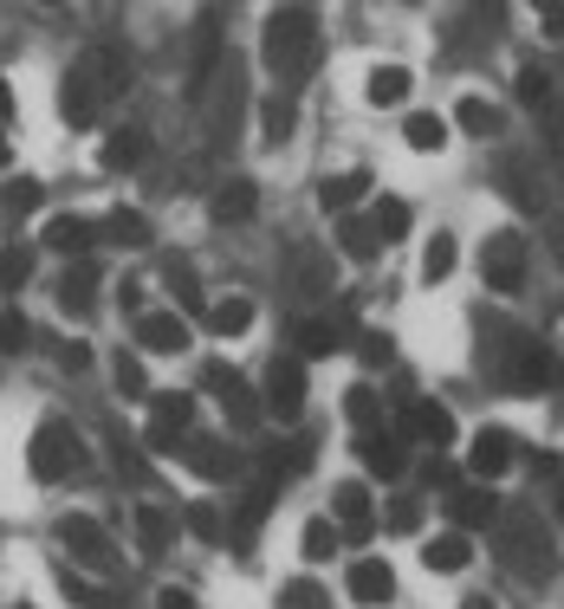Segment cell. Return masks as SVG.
Here are the masks:
<instances>
[{"label": "cell", "mask_w": 564, "mask_h": 609, "mask_svg": "<svg viewBox=\"0 0 564 609\" xmlns=\"http://www.w3.org/2000/svg\"><path fill=\"white\" fill-rule=\"evenodd\" d=\"M403 143H409L416 156H435V149L448 143V117H435V111H416V117L403 124Z\"/></svg>", "instance_id": "4dcf8cb0"}, {"label": "cell", "mask_w": 564, "mask_h": 609, "mask_svg": "<svg viewBox=\"0 0 564 609\" xmlns=\"http://www.w3.org/2000/svg\"><path fill=\"white\" fill-rule=\"evenodd\" d=\"M363 189H370V176H363V169H345V176H325L318 202H325V214H351V207L363 202Z\"/></svg>", "instance_id": "484cf974"}, {"label": "cell", "mask_w": 564, "mask_h": 609, "mask_svg": "<svg viewBox=\"0 0 564 609\" xmlns=\"http://www.w3.org/2000/svg\"><path fill=\"white\" fill-rule=\"evenodd\" d=\"M137 544H143V557H162V551L176 544V512L156 506V499H143L137 506Z\"/></svg>", "instance_id": "7402d4cb"}, {"label": "cell", "mask_w": 564, "mask_h": 609, "mask_svg": "<svg viewBox=\"0 0 564 609\" xmlns=\"http://www.w3.org/2000/svg\"><path fill=\"white\" fill-rule=\"evenodd\" d=\"M253 207H260V182H247V176L221 182V189L208 195V214H214V221H253Z\"/></svg>", "instance_id": "44dd1931"}, {"label": "cell", "mask_w": 564, "mask_h": 609, "mask_svg": "<svg viewBox=\"0 0 564 609\" xmlns=\"http://www.w3.org/2000/svg\"><path fill=\"white\" fill-rule=\"evenodd\" d=\"M292 343H298V350H292L298 363H318V357H331L345 338H338V325H331V318H298V325H292Z\"/></svg>", "instance_id": "603a6c76"}, {"label": "cell", "mask_w": 564, "mask_h": 609, "mask_svg": "<svg viewBox=\"0 0 564 609\" xmlns=\"http://www.w3.org/2000/svg\"><path fill=\"white\" fill-rule=\"evenodd\" d=\"M143 156H149V136H143V131H111V136H104V149H98V162H104L111 176L137 169Z\"/></svg>", "instance_id": "d4e9b609"}, {"label": "cell", "mask_w": 564, "mask_h": 609, "mask_svg": "<svg viewBox=\"0 0 564 609\" xmlns=\"http://www.w3.org/2000/svg\"><path fill=\"white\" fill-rule=\"evenodd\" d=\"M298 124V104H292V91H273L267 104H260V143H285Z\"/></svg>", "instance_id": "f546056e"}, {"label": "cell", "mask_w": 564, "mask_h": 609, "mask_svg": "<svg viewBox=\"0 0 564 609\" xmlns=\"http://www.w3.org/2000/svg\"><path fill=\"white\" fill-rule=\"evenodd\" d=\"M182 526H189L202 544H221V539H227V519H221V506H208V499H195V506L182 512Z\"/></svg>", "instance_id": "8d00e7d4"}, {"label": "cell", "mask_w": 564, "mask_h": 609, "mask_svg": "<svg viewBox=\"0 0 564 609\" xmlns=\"http://www.w3.org/2000/svg\"><path fill=\"white\" fill-rule=\"evenodd\" d=\"M267 512H273V486L260 480V486H247V493H240V506H234V519H227V544H234V551H247Z\"/></svg>", "instance_id": "e0dca14e"}, {"label": "cell", "mask_w": 564, "mask_h": 609, "mask_svg": "<svg viewBox=\"0 0 564 609\" xmlns=\"http://www.w3.org/2000/svg\"><path fill=\"white\" fill-rule=\"evenodd\" d=\"M454 124H461L467 136H494L499 131V111L487 104V98H461V104H454Z\"/></svg>", "instance_id": "e575fe53"}, {"label": "cell", "mask_w": 564, "mask_h": 609, "mask_svg": "<svg viewBox=\"0 0 564 609\" xmlns=\"http://www.w3.org/2000/svg\"><path fill=\"white\" fill-rule=\"evenodd\" d=\"M461 609H494V604H487V597H467V604H461Z\"/></svg>", "instance_id": "db71d44e"}, {"label": "cell", "mask_w": 564, "mask_h": 609, "mask_svg": "<svg viewBox=\"0 0 564 609\" xmlns=\"http://www.w3.org/2000/svg\"><path fill=\"white\" fill-rule=\"evenodd\" d=\"M345 415H351V421H357V435H370V428L383 421V396H376L370 383H357L351 396H345Z\"/></svg>", "instance_id": "74e56055"}, {"label": "cell", "mask_w": 564, "mask_h": 609, "mask_svg": "<svg viewBox=\"0 0 564 609\" xmlns=\"http://www.w3.org/2000/svg\"><path fill=\"white\" fill-rule=\"evenodd\" d=\"M137 343L156 357H176V350H189V318L182 312H137Z\"/></svg>", "instance_id": "4fadbf2b"}, {"label": "cell", "mask_w": 564, "mask_h": 609, "mask_svg": "<svg viewBox=\"0 0 564 609\" xmlns=\"http://www.w3.org/2000/svg\"><path fill=\"white\" fill-rule=\"evenodd\" d=\"M26 343H33V325H26V312H20V305H7V312H0V350H7V357H20Z\"/></svg>", "instance_id": "60d3db41"}, {"label": "cell", "mask_w": 564, "mask_h": 609, "mask_svg": "<svg viewBox=\"0 0 564 609\" xmlns=\"http://www.w3.org/2000/svg\"><path fill=\"white\" fill-rule=\"evenodd\" d=\"M519 98H526V104H552V71L526 66V71H519Z\"/></svg>", "instance_id": "ee69618b"}, {"label": "cell", "mask_w": 564, "mask_h": 609, "mask_svg": "<svg viewBox=\"0 0 564 609\" xmlns=\"http://www.w3.org/2000/svg\"><path fill=\"white\" fill-rule=\"evenodd\" d=\"M221 408H227V428H240V435H253V428H260V415H267V408H260V396H253L240 376L221 390Z\"/></svg>", "instance_id": "83f0119b"}, {"label": "cell", "mask_w": 564, "mask_h": 609, "mask_svg": "<svg viewBox=\"0 0 564 609\" xmlns=\"http://www.w3.org/2000/svg\"><path fill=\"white\" fill-rule=\"evenodd\" d=\"M260 408H273L280 421H298V408H305V363H298V357H273Z\"/></svg>", "instance_id": "9c48e42d"}, {"label": "cell", "mask_w": 564, "mask_h": 609, "mask_svg": "<svg viewBox=\"0 0 564 609\" xmlns=\"http://www.w3.org/2000/svg\"><path fill=\"white\" fill-rule=\"evenodd\" d=\"M396 435H403V441H422V448H454V415L441 403H409Z\"/></svg>", "instance_id": "7c38bea8"}, {"label": "cell", "mask_w": 564, "mask_h": 609, "mask_svg": "<svg viewBox=\"0 0 564 609\" xmlns=\"http://www.w3.org/2000/svg\"><path fill=\"white\" fill-rule=\"evenodd\" d=\"M357 454H363V474H376V480H403L409 474V441L390 435V428L357 435Z\"/></svg>", "instance_id": "30bf717a"}, {"label": "cell", "mask_w": 564, "mask_h": 609, "mask_svg": "<svg viewBox=\"0 0 564 609\" xmlns=\"http://www.w3.org/2000/svg\"><path fill=\"white\" fill-rule=\"evenodd\" d=\"M409 84H416L409 66H376V71H370V84H363V98L383 111V104H403V98H409Z\"/></svg>", "instance_id": "f1b7e54d"}, {"label": "cell", "mask_w": 564, "mask_h": 609, "mask_svg": "<svg viewBox=\"0 0 564 609\" xmlns=\"http://www.w3.org/2000/svg\"><path fill=\"white\" fill-rule=\"evenodd\" d=\"M499 539H506V564H512L519 577H539V571L552 564V532L539 526L532 506H512L506 526H499Z\"/></svg>", "instance_id": "7a4b0ae2"}, {"label": "cell", "mask_w": 564, "mask_h": 609, "mask_svg": "<svg viewBox=\"0 0 564 609\" xmlns=\"http://www.w3.org/2000/svg\"><path fill=\"white\" fill-rule=\"evenodd\" d=\"M298 544H305V557H312V564H325V557H331L345 539H338V526H331V519H305Z\"/></svg>", "instance_id": "f35d334b"}, {"label": "cell", "mask_w": 564, "mask_h": 609, "mask_svg": "<svg viewBox=\"0 0 564 609\" xmlns=\"http://www.w3.org/2000/svg\"><path fill=\"white\" fill-rule=\"evenodd\" d=\"M111 461H117V474L137 480V486H149V461L137 454V441L124 435V428H111Z\"/></svg>", "instance_id": "d590c367"}, {"label": "cell", "mask_w": 564, "mask_h": 609, "mask_svg": "<svg viewBox=\"0 0 564 609\" xmlns=\"http://www.w3.org/2000/svg\"><path fill=\"white\" fill-rule=\"evenodd\" d=\"M552 383H559L552 343H519V357H512V390H552Z\"/></svg>", "instance_id": "d6986e66"}, {"label": "cell", "mask_w": 564, "mask_h": 609, "mask_svg": "<svg viewBox=\"0 0 564 609\" xmlns=\"http://www.w3.org/2000/svg\"><path fill=\"white\" fill-rule=\"evenodd\" d=\"M448 519H454L461 539H467V532H487L499 519V493L494 486H454V493H448Z\"/></svg>", "instance_id": "8fae6325"}, {"label": "cell", "mask_w": 564, "mask_h": 609, "mask_svg": "<svg viewBox=\"0 0 564 609\" xmlns=\"http://www.w3.org/2000/svg\"><path fill=\"white\" fill-rule=\"evenodd\" d=\"M331 519H338V539H351V544H363L376 532V506H370L363 480H338L331 486Z\"/></svg>", "instance_id": "52a82bcc"}, {"label": "cell", "mask_w": 564, "mask_h": 609, "mask_svg": "<svg viewBox=\"0 0 564 609\" xmlns=\"http://www.w3.org/2000/svg\"><path fill=\"white\" fill-rule=\"evenodd\" d=\"M53 357H59V370H71V376H78V370H91V350H84L78 338H66L59 350H53Z\"/></svg>", "instance_id": "681fc988"}, {"label": "cell", "mask_w": 564, "mask_h": 609, "mask_svg": "<svg viewBox=\"0 0 564 609\" xmlns=\"http://www.w3.org/2000/svg\"><path fill=\"white\" fill-rule=\"evenodd\" d=\"M357 357H363L370 370H376V363H390V331H363V338H357Z\"/></svg>", "instance_id": "c3c4849f"}, {"label": "cell", "mask_w": 564, "mask_h": 609, "mask_svg": "<svg viewBox=\"0 0 564 609\" xmlns=\"http://www.w3.org/2000/svg\"><path fill=\"white\" fill-rule=\"evenodd\" d=\"M363 221H370V234H376V247H390V240H403V234H409V221H416V214H409V202H396V195H383V202L370 207Z\"/></svg>", "instance_id": "4316f807"}, {"label": "cell", "mask_w": 564, "mask_h": 609, "mask_svg": "<svg viewBox=\"0 0 564 609\" xmlns=\"http://www.w3.org/2000/svg\"><path fill=\"white\" fill-rule=\"evenodd\" d=\"M260 53H267V66L280 71L285 84H298L305 71L318 66V13H312V7H280V13H267Z\"/></svg>", "instance_id": "6da1fadb"}, {"label": "cell", "mask_w": 564, "mask_h": 609, "mask_svg": "<svg viewBox=\"0 0 564 609\" xmlns=\"http://www.w3.org/2000/svg\"><path fill=\"white\" fill-rule=\"evenodd\" d=\"M189 421H195V396H182V390L149 396V428H143V448H149V454H176V441L189 435Z\"/></svg>", "instance_id": "8992f818"}, {"label": "cell", "mask_w": 564, "mask_h": 609, "mask_svg": "<svg viewBox=\"0 0 564 609\" xmlns=\"http://www.w3.org/2000/svg\"><path fill=\"white\" fill-rule=\"evenodd\" d=\"M156 609H195V597H189V590H176V584H169V590H156Z\"/></svg>", "instance_id": "816d5d0a"}, {"label": "cell", "mask_w": 564, "mask_h": 609, "mask_svg": "<svg viewBox=\"0 0 564 609\" xmlns=\"http://www.w3.org/2000/svg\"><path fill=\"white\" fill-rule=\"evenodd\" d=\"M182 461H189L202 480H234L240 474V448H227L221 435H195V441L182 448Z\"/></svg>", "instance_id": "9a60e30c"}, {"label": "cell", "mask_w": 564, "mask_h": 609, "mask_svg": "<svg viewBox=\"0 0 564 609\" xmlns=\"http://www.w3.org/2000/svg\"><path fill=\"white\" fill-rule=\"evenodd\" d=\"M422 474H428V486H448V493H454V486H461V467H454V461H441V454H435V461H428Z\"/></svg>", "instance_id": "f907efd6"}, {"label": "cell", "mask_w": 564, "mask_h": 609, "mask_svg": "<svg viewBox=\"0 0 564 609\" xmlns=\"http://www.w3.org/2000/svg\"><path fill=\"white\" fill-rule=\"evenodd\" d=\"M84 461V448H78V435H71V421H59V415H46L40 428H33V448H26V467H33V480H66L71 467Z\"/></svg>", "instance_id": "3957f363"}, {"label": "cell", "mask_w": 564, "mask_h": 609, "mask_svg": "<svg viewBox=\"0 0 564 609\" xmlns=\"http://www.w3.org/2000/svg\"><path fill=\"white\" fill-rule=\"evenodd\" d=\"M59 544L71 551V564H84V571H111V532H104L98 519L66 512V519H59Z\"/></svg>", "instance_id": "ba28073f"}, {"label": "cell", "mask_w": 564, "mask_h": 609, "mask_svg": "<svg viewBox=\"0 0 564 609\" xmlns=\"http://www.w3.org/2000/svg\"><path fill=\"white\" fill-rule=\"evenodd\" d=\"M26 279H33V253L26 247H7L0 253V292H20Z\"/></svg>", "instance_id": "b9f144b4"}, {"label": "cell", "mask_w": 564, "mask_h": 609, "mask_svg": "<svg viewBox=\"0 0 564 609\" xmlns=\"http://www.w3.org/2000/svg\"><path fill=\"white\" fill-rule=\"evenodd\" d=\"M338 247H345V260H376V234L363 214H338Z\"/></svg>", "instance_id": "836d02e7"}, {"label": "cell", "mask_w": 564, "mask_h": 609, "mask_svg": "<svg viewBox=\"0 0 564 609\" xmlns=\"http://www.w3.org/2000/svg\"><path fill=\"white\" fill-rule=\"evenodd\" d=\"M33 207H40V182H26V176L7 182V214H33Z\"/></svg>", "instance_id": "7dc6e473"}, {"label": "cell", "mask_w": 564, "mask_h": 609, "mask_svg": "<svg viewBox=\"0 0 564 609\" xmlns=\"http://www.w3.org/2000/svg\"><path fill=\"white\" fill-rule=\"evenodd\" d=\"M0 169H7V143H0Z\"/></svg>", "instance_id": "11a10c76"}, {"label": "cell", "mask_w": 564, "mask_h": 609, "mask_svg": "<svg viewBox=\"0 0 564 609\" xmlns=\"http://www.w3.org/2000/svg\"><path fill=\"white\" fill-rule=\"evenodd\" d=\"M247 325H253V305H247V298H214L208 305V331L214 338H240Z\"/></svg>", "instance_id": "1f68e13d"}, {"label": "cell", "mask_w": 564, "mask_h": 609, "mask_svg": "<svg viewBox=\"0 0 564 609\" xmlns=\"http://www.w3.org/2000/svg\"><path fill=\"white\" fill-rule=\"evenodd\" d=\"M422 564L435 571V577H454V571H467V564H474V544L461 539V532H441V539L422 544Z\"/></svg>", "instance_id": "cb8c5ba5"}, {"label": "cell", "mask_w": 564, "mask_h": 609, "mask_svg": "<svg viewBox=\"0 0 564 609\" xmlns=\"http://www.w3.org/2000/svg\"><path fill=\"white\" fill-rule=\"evenodd\" d=\"M40 240H46L53 253H71V260H91V247H98V221H84V214H53Z\"/></svg>", "instance_id": "2e32d148"}, {"label": "cell", "mask_w": 564, "mask_h": 609, "mask_svg": "<svg viewBox=\"0 0 564 609\" xmlns=\"http://www.w3.org/2000/svg\"><path fill=\"white\" fill-rule=\"evenodd\" d=\"M390 597H396V571H390V557H357L351 564V604L383 609Z\"/></svg>", "instance_id": "5bb4252c"}, {"label": "cell", "mask_w": 564, "mask_h": 609, "mask_svg": "<svg viewBox=\"0 0 564 609\" xmlns=\"http://www.w3.org/2000/svg\"><path fill=\"white\" fill-rule=\"evenodd\" d=\"M454 260H461V253H454V234H435V240L422 247V279H428V285H435V279H448Z\"/></svg>", "instance_id": "ab89813d"}, {"label": "cell", "mask_w": 564, "mask_h": 609, "mask_svg": "<svg viewBox=\"0 0 564 609\" xmlns=\"http://www.w3.org/2000/svg\"><path fill=\"white\" fill-rule=\"evenodd\" d=\"M104 234H111L117 247H131V253H137V247H149V240H156V234H149V214H137V207H117V214L104 221Z\"/></svg>", "instance_id": "d6a6232c"}, {"label": "cell", "mask_w": 564, "mask_h": 609, "mask_svg": "<svg viewBox=\"0 0 564 609\" xmlns=\"http://www.w3.org/2000/svg\"><path fill=\"white\" fill-rule=\"evenodd\" d=\"M273 609H331V604H325V590H318L312 577H292V584L280 590V604H273Z\"/></svg>", "instance_id": "7bdbcfd3"}, {"label": "cell", "mask_w": 564, "mask_h": 609, "mask_svg": "<svg viewBox=\"0 0 564 609\" xmlns=\"http://www.w3.org/2000/svg\"><path fill=\"white\" fill-rule=\"evenodd\" d=\"M59 305L71 318H91V305H98V260H71V272L59 279Z\"/></svg>", "instance_id": "ffe728a7"}, {"label": "cell", "mask_w": 564, "mask_h": 609, "mask_svg": "<svg viewBox=\"0 0 564 609\" xmlns=\"http://www.w3.org/2000/svg\"><path fill=\"white\" fill-rule=\"evenodd\" d=\"M117 390H124V396H149V376H143V357H131V350L117 357Z\"/></svg>", "instance_id": "f6af8a7d"}, {"label": "cell", "mask_w": 564, "mask_h": 609, "mask_svg": "<svg viewBox=\"0 0 564 609\" xmlns=\"http://www.w3.org/2000/svg\"><path fill=\"white\" fill-rule=\"evenodd\" d=\"M390 532H403V539L422 532V499H396V506H390Z\"/></svg>", "instance_id": "bcb514c9"}, {"label": "cell", "mask_w": 564, "mask_h": 609, "mask_svg": "<svg viewBox=\"0 0 564 609\" xmlns=\"http://www.w3.org/2000/svg\"><path fill=\"white\" fill-rule=\"evenodd\" d=\"M13 117V91H7V78H0V124Z\"/></svg>", "instance_id": "f5cc1de1"}, {"label": "cell", "mask_w": 564, "mask_h": 609, "mask_svg": "<svg viewBox=\"0 0 564 609\" xmlns=\"http://www.w3.org/2000/svg\"><path fill=\"white\" fill-rule=\"evenodd\" d=\"M66 78L91 98V104H98V111H104V98L131 84V59H124L117 46H84V53H78V66H71Z\"/></svg>", "instance_id": "5b68a950"}, {"label": "cell", "mask_w": 564, "mask_h": 609, "mask_svg": "<svg viewBox=\"0 0 564 609\" xmlns=\"http://www.w3.org/2000/svg\"><path fill=\"white\" fill-rule=\"evenodd\" d=\"M526 267H532V247L512 234V227H499L487 234V247H481V279H487V292H526Z\"/></svg>", "instance_id": "277c9868"}, {"label": "cell", "mask_w": 564, "mask_h": 609, "mask_svg": "<svg viewBox=\"0 0 564 609\" xmlns=\"http://www.w3.org/2000/svg\"><path fill=\"white\" fill-rule=\"evenodd\" d=\"M506 467H512V435H506V428H481V435L467 441V474L499 480Z\"/></svg>", "instance_id": "ac0fdd59"}]
</instances>
